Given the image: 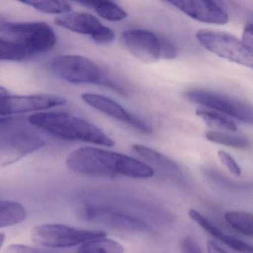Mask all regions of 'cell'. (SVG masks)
Wrapping results in <instances>:
<instances>
[{
  "label": "cell",
  "mask_w": 253,
  "mask_h": 253,
  "mask_svg": "<svg viewBox=\"0 0 253 253\" xmlns=\"http://www.w3.org/2000/svg\"><path fill=\"white\" fill-rule=\"evenodd\" d=\"M79 215L87 222L103 224L123 231L140 233L153 232V228L141 218L114 206L87 204L80 209Z\"/></svg>",
  "instance_id": "52a82bcc"
},
{
  "label": "cell",
  "mask_w": 253,
  "mask_h": 253,
  "mask_svg": "<svg viewBox=\"0 0 253 253\" xmlns=\"http://www.w3.org/2000/svg\"><path fill=\"white\" fill-rule=\"evenodd\" d=\"M207 247H208V253H227L212 242H208Z\"/></svg>",
  "instance_id": "4dcf8cb0"
},
{
  "label": "cell",
  "mask_w": 253,
  "mask_h": 253,
  "mask_svg": "<svg viewBox=\"0 0 253 253\" xmlns=\"http://www.w3.org/2000/svg\"><path fill=\"white\" fill-rule=\"evenodd\" d=\"M6 253H44L34 249L31 247L25 246V245H11L7 248Z\"/></svg>",
  "instance_id": "f546056e"
},
{
  "label": "cell",
  "mask_w": 253,
  "mask_h": 253,
  "mask_svg": "<svg viewBox=\"0 0 253 253\" xmlns=\"http://www.w3.org/2000/svg\"><path fill=\"white\" fill-rule=\"evenodd\" d=\"M79 4L94 10L101 17L111 22H120L127 16V13L117 3L111 1H78Z\"/></svg>",
  "instance_id": "e0dca14e"
},
{
  "label": "cell",
  "mask_w": 253,
  "mask_h": 253,
  "mask_svg": "<svg viewBox=\"0 0 253 253\" xmlns=\"http://www.w3.org/2000/svg\"><path fill=\"white\" fill-rule=\"evenodd\" d=\"M218 157L222 164L225 166L229 172H231L233 175L237 177L242 175V172L240 166L229 153L221 150L218 152Z\"/></svg>",
  "instance_id": "d4e9b609"
},
{
  "label": "cell",
  "mask_w": 253,
  "mask_h": 253,
  "mask_svg": "<svg viewBox=\"0 0 253 253\" xmlns=\"http://www.w3.org/2000/svg\"><path fill=\"white\" fill-rule=\"evenodd\" d=\"M66 164L78 175L93 178L125 176L147 179L154 175V170L144 162L121 153L93 147L74 150L67 157Z\"/></svg>",
  "instance_id": "6da1fadb"
},
{
  "label": "cell",
  "mask_w": 253,
  "mask_h": 253,
  "mask_svg": "<svg viewBox=\"0 0 253 253\" xmlns=\"http://www.w3.org/2000/svg\"><path fill=\"white\" fill-rule=\"evenodd\" d=\"M105 236V232L82 230L59 224H42L35 227L32 233L34 242L54 248H72Z\"/></svg>",
  "instance_id": "8992f818"
},
{
  "label": "cell",
  "mask_w": 253,
  "mask_h": 253,
  "mask_svg": "<svg viewBox=\"0 0 253 253\" xmlns=\"http://www.w3.org/2000/svg\"><path fill=\"white\" fill-rule=\"evenodd\" d=\"M50 68L59 78L76 84H102L120 90L91 59L80 55H62L54 58Z\"/></svg>",
  "instance_id": "277c9868"
},
{
  "label": "cell",
  "mask_w": 253,
  "mask_h": 253,
  "mask_svg": "<svg viewBox=\"0 0 253 253\" xmlns=\"http://www.w3.org/2000/svg\"><path fill=\"white\" fill-rule=\"evenodd\" d=\"M227 224L241 234L253 238V214L245 211H230L224 215Z\"/></svg>",
  "instance_id": "d6986e66"
},
{
  "label": "cell",
  "mask_w": 253,
  "mask_h": 253,
  "mask_svg": "<svg viewBox=\"0 0 253 253\" xmlns=\"http://www.w3.org/2000/svg\"><path fill=\"white\" fill-rule=\"evenodd\" d=\"M182 253H202L200 246L195 239L190 236L184 238L181 244Z\"/></svg>",
  "instance_id": "83f0119b"
},
{
  "label": "cell",
  "mask_w": 253,
  "mask_h": 253,
  "mask_svg": "<svg viewBox=\"0 0 253 253\" xmlns=\"http://www.w3.org/2000/svg\"><path fill=\"white\" fill-rule=\"evenodd\" d=\"M26 210L19 203L0 200V228L22 222L26 218Z\"/></svg>",
  "instance_id": "ac0fdd59"
},
{
  "label": "cell",
  "mask_w": 253,
  "mask_h": 253,
  "mask_svg": "<svg viewBox=\"0 0 253 253\" xmlns=\"http://www.w3.org/2000/svg\"><path fill=\"white\" fill-rule=\"evenodd\" d=\"M208 141L236 149H246L251 147V142L242 137L229 135L224 132L211 131L205 133Z\"/></svg>",
  "instance_id": "603a6c76"
},
{
  "label": "cell",
  "mask_w": 253,
  "mask_h": 253,
  "mask_svg": "<svg viewBox=\"0 0 253 253\" xmlns=\"http://www.w3.org/2000/svg\"><path fill=\"white\" fill-rule=\"evenodd\" d=\"M23 4H28L36 10L50 14H62L72 11L69 3L64 1H25Z\"/></svg>",
  "instance_id": "cb8c5ba5"
},
{
  "label": "cell",
  "mask_w": 253,
  "mask_h": 253,
  "mask_svg": "<svg viewBox=\"0 0 253 253\" xmlns=\"http://www.w3.org/2000/svg\"><path fill=\"white\" fill-rule=\"evenodd\" d=\"M187 100L253 125V106L232 97L203 89H192L185 93Z\"/></svg>",
  "instance_id": "9c48e42d"
},
{
  "label": "cell",
  "mask_w": 253,
  "mask_h": 253,
  "mask_svg": "<svg viewBox=\"0 0 253 253\" xmlns=\"http://www.w3.org/2000/svg\"><path fill=\"white\" fill-rule=\"evenodd\" d=\"M25 117H0V166L11 164L40 150L46 141Z\"/></svg>",
  "instance_id": "3957f363"
},
{
  "label": "cell",
  "mask_w": 253,
  "mask_h": 253,
  "mask_svg": "<svg viewBox=\"0 0 253 253\" xmlns=\"http://www.w3.org/2000/svg\"><path fill=\"white\" fill-rule=\"evenodd\" d=\"M0 32L22 43L31 56L50 51L56 43V34L46 22H13L0 15Z\"/></svg>",
  "instance_id": "5b68a950"
},
{
  "label": "cell",
  "mask_w": 253,
  "mask_h": 253,
  "mask_svg": "<svg viewBox=\"0 0 253 253\" xmlns=\"http://www.w3.org/2000/svg\"><path fill=\"white\" fill-rule=\"evenodd\" d=\"M178 54L175 45L168 38L162 37V46H161V58L165 59H175Z\"/></svg>",
  "instance_id": "4316f807"
},
{
  "label": "cell",
  "mask_w": 253,
  "mask_h": 253,
  "mask_svg": "<svg viewBox=\"0 0 253 253\" xmlns=\"http://www.w3.org/2000/svg\"><path fill=\"white\" fill-rule=\"evenodd\" d=\"M132 150L143 160L155 166L169 178L178 182H184V174L181 168L169 157L153 149L141 144H134L132 146Z\"/></svg>",
  "instance_id": "2e32d148"
},
{
  "label": "cell",
  "mask_w": 253,
  "mask_h": 253,
  "mask_svg": "<svg viewBox=\"0 0 253 253\" xmlns=\"http://www.w3.org/2000/svg\"><path fill=\"white\" fill-rule=\"evenodd\" d=\"M4 236L1 233H0V249L1 248V246H2L3 243H4Z\"/></svg>",
  "instance_id": "d6a6232c"
},
{
  "label": "cell",
  "mask_w": 253,
  "mask_h": 253,
  "mask_svg": "<svg viewBox=\"0 0 253 253\" xmlns=\"http://www.w3.org/2000/svg\"><path fill=\"white\" fill-rule=\"evenodd\" d=\"M121 41L135 58L147 63L161 58L162 37L146 29L132 28L123 31Z\"/></svg>",
  "instance_id": "7c38bea8"
},
{
  "label": "cell",
  "mask_w": 253,
  "mask_h": 253,
  "mask_svg": "<svg viewBox=\"0 0 253 253\" xmlns=\"http://www.w3.org/2000/svg\"><path fill=\"white\" fill-rule=\"evenodd\" d=\"M196 114L211 127L230 132L237 131L238 127L236 123L221 113L208 110L198 109L196 110Z\"/></svg>",
  "instance_id": "7402d4cb"
},
{
  "label": "cell",
  "mask_w": 253,
  "mask_h": 253,
  "mask_svg": "<svg viewBox=\"0 0 253 253\" xmlns=\"http://www.w3.org/2000/svg\"><path fill=\"white\" fill-rule=\"evenodd\" d=\"M31 56L20 42L0 37V60L19 61Z\"/></svg>",
  "instance_id": "ffe728a7"
},
{
  "label": "cell",
  "mask_w": 253,
  "mask_h": 253,
  "mask_svg": "<svg viewBox=\"0 0 253 253\" xmlns=\"http://www.w3.org/2000/svg\"><path fill=\"white\" fill-rule=\"evenodd\" d=\"M65 103L66 100L57 95L40 94L19 96L7 94L0 97V117L42 111Z\"/></svg>",
  "instance_id": "8fae6325"
},
{
  "label": "cell",
  "mask_w": 253,
  "mask_h": 253,
  "mask_svg": "<svg viewBox=\"0 0 253 253\" xmlns=\"http://www.w3.org/2000/svg\"><path fill=\"white\" fill-rule=\"evenodd\" d=\"M81 98L86 104L108 117L123 122L143 133L152 132V128L147 123L134 114L128 112L123 105L111 98L90 92L83 93Z\"/></svg>",
  "instance_id": "4fadbf2b"
},
{
  "label": "cell",
  "mask_w": 253,
  "mask_h": 253,
  "mask_svg": "<svg viewBox=\"0 0 253 253\" xmlns=\"http://www.w3.org/2000/svg\"><path fill=\"white\" fill-rule=\"evenodd\" d=\"M171 4L192 19L205 23L224 25L229 20L226 10L213 1H172Z\"/></svg>",
  "instance_id": "5bb4252c"
},
{
  "label": "cell",
  "mask_w": 253,
  "mask_h": 253,
  "mask_svg": "<svg viewBox=\"0 0 253 253\" xmlns=\"http://www.w3.org/2000/svg\"><path fill=\"white\" fill-rule=\"evenodd\" d=\"M205 172L210 178L213 180L215 182L219 184L220 185L224 186L226 188L228 187L230 189H237V190L239 189V190H241V189H246L249 187L248 184H236V183L232 182L231 181H228L224 176L220 175L218 172H214V171L206 170Z\"/></svg>",
  "instance_id": "484cf974"
},
{
  "label": "cell",
  "mask_w": 253,
  "mask_h": 253,
  "mask_svg": "<svg viewBox=\"0 0 253 253\" xmlns=\"http://www.w3.org/2000/svg\"><path fill=\"white\" fill-rule=\"evenodd\" d=\"M123 245L112 239H96L83 244L77 253H124Z\"/></svg>",
  "instance_id": "44dd1931"
},
{
  "label": "cell",
  "mask_w": 253,
  "mask_h": 253,
  "mask_svg": "<svg viewBox=\"0 0 253 253\" xmlns=\"http://www.w3.org/2000/svg\"><path fill=\"white\" fill-rule=\"evenodd\" d=\"M28 121L36 129L64 141H82L106 147L115 145V142L96 125L71 113H37L30 116Z\"/></svg>",
  "instance_id": "7a4b0ae2"
},
{
  "label": "cell",
  "mask_w": 253,
  "mask_h": 253,
  "mask_svg": "<svg viewBox=\"0 0 253 253\" xmlns=\"http://www.w3.org/2000/svg\"><path fill=\"white\" fill-rule=\"evenodd\" d=\"M7 94H9L8 91H7V89H4V88L0 86V97L3 96V95H7Z\"/></svg>",
  "instance_id": "1f68e13d"
},
{
  "label": "cell",
  "mask_w": 253,
  "mask_h": 253,
  "mask_svg": "<svg viewBox=\"0 0 253 253\" xmlns=\"http://www.w3.org/2000/svg\"><path fill=\"white\" fill-rule=\"evenodd\" d=\"M188 215L199 227L226 246L239 253H253V245L224 233L211 220L194 209L189 210Z\"/></svg>",
  "instance_id": "9a60e30c"
},
{
  "label": "cell",
  "mask_w": 253,
  "mask_h": 253,
  "mask_svg": "<svg viewBox=\"0 0 253 253\" xmlns=\"http://www.w3.org/2000/svg\"><path fill=\"white\" fill-rule=\"evenodd\" d=\"M56 25L73 32L88 35L99 45L111 43L115 34L96 16L86 12H70L55 19Z\"/></svg>",
  "instance_id": "30bf717a"
},
{
  "label": "cell",
  "mask_w": 253,
  "mask_h": 253,
  "mask_svg": "<svg viewBox=\"0 0 253 253\" xmlns=\"http://www.w3.org/2000/svg\"><path fill=\"white\" fill-rule=\"evenodd\" d=\"M196 37L199 43L211 53L253 68V52L234 36L221 31L200 30Z\"/></svg>",
  "instance_id": "ba28073f"
},
{
  "label": "cell",
  "mask_w": 253,
  "mask_h": 253,
  "mask_svg": "<svg viewBox=\"0 0 253 253\" xmlns=\"http://www.w3.org/2000/svg\"><path fill=\"white\" fill-rule=\"evenodd\" d=\"M242 43L253 52V23L248 24L244 29Z\"/></svg>",
  "instance_id": "f1b7e54d"
}]
</instances>
